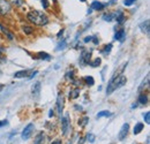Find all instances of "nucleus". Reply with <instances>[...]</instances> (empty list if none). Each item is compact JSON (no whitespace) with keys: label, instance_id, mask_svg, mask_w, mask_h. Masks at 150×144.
I'll use <instances>...</instances> for the list:
<instances>
[{"label":"nucleus","instance_id":"1","mask_svg":"<svg viewBox=\"0 0 150 144\" xmlns=\"http://www.w3.org/2000/svg\"><path fill=\"white\" fill-rule=\"evenodd\" d=\"M27 18L31 23H34L36 25H40V27L46 25L49 23L47 16L43 12H39V11H31V12H29L28 15H27Z\"/></svg>","mask_w":150,"mask_h":144},{"label":"nucleus","instance_id":"2","mask_svg":"<svg viewBox=\"0 0 150 144\" xmlns=\"http://www.w3.org/2000/svg\"><path fill=\"white\" fill-rule=\"evenodd\" d=\"M126 82H127V78H126V76H124V75L113 76L112 80L110 81V83H109V85H108L106 93H108V95H111L114 90H117V89L124 87V85L126 84Z\"/></svg>","mask_w":150,"mask_h":144},{"label":"nucleus","instance_id":"3","mask_svg":"<svg viewBox=\"0 0 150 144\" xmlns=\"http://www.w3.org/2000/svg\"><path fill=\"white\" fill-rule=\"evenodd\" d=\"M37 74V71H29V69H25V71H21V72H16L14 74V77L15 78H22V77H34L35 75Z\"/></svg>","mask_w":150,"mask_h":144},{"label":"nucleus","instance_id":"4","mask_svg":"<svg viewBox=\"0 0 150 144\" xmlns=\"http://www.w3.org/2000/svg\"><path fill=\"white\" fill-rule=\"evenodd\" d=\"M11 12V5L7 0H0V14L6 15Z\"/></svg>","mask_w":150,"mask_h":144},{"label":"nucleus","instance_id":"5","mask_svg":"<svg viewBox=\"0 0 150 144\" xmlns=\"http://www.w3.org/2000/svg\"><path fill=\"white\" fill-rule=\"evenodd\" d=\"M33 131H34V125H33V124H29L28 126L23 129V131H22V134H21L22 140H28V138H30Z\"/></svg>","mask_w":150,"mask_h":144},{"label":"nucleus","instance_id":"6","mask_svg":"<svg viewBox=\"0 0 150 144\" xmlns=\"http://www.w3.org/2000/svg\"><path fill=\"white\" fill-rule=\"evenodd\" d=\"M128 130H129V125H128V124H125L124 126L121 127L120 131H119V135H118L119 141H124V140L126 138V136H127V134H128Z\"/></svg>","mask_w":150,"mask_h":144},{"label":"nucleus","instance_id":"7","mask_svg":"<svg viewBox=\"0 0 150 144\" xmlns=\"http://www.w3.org/2000/svg\"><path fill=\"white\" fill-rule=\"evenodd\" d=\"M69 126V120H68V116H64L61 119V129H62V135H66L67 134V129Z\"/></svg>","mask_w":150,"mask_h":144},{"label":"nucleus","instance_id":"8","mask_svg":"<svg viewBox=\"0 0 150 144\" xmlns=\"http://www.w3.org/2000/svg\"><path fill=\"white\" fill-rule=\"evenodd\" d=\"M90 58H91V52L89 51H83L81 54V62L84 64V65H88L89 61H90Z\"/></svg>","mask_w":150,"mask_h":144},{"label":"nucleus","instance_id":"9","mask_svg":"<svg viewBox=\"0 0 150 144\" xmlns=\"http://www.w3.org/2000/svg\"><path fill=\"white\" fill-rule=\"evenodd\" d=\"M140 28H141V31L142 32H144L146 35H149V20H146L144 22H142L141 24H140Z\"/></svg>","mask_w":150,"mask_h":144},{"label":"nucleus","instance_id":"10","mask_svg":"<svg viewBox=\"0 0 150 144\" xmlns=\"http://www.w3.org/2000/svg\"><path fill=\"white\" fill-rule=\"evenodd\" d=\"M62 107H64V98L61 95L58 96V99H57V108H58V112L61 113L62 112Z\"/></svg>","mask_w":150,"mask_h":144},{"label":"nucleus","instance_id":"11","mask_svg":"<svg viewBox=\"0 0 150 144\" xmlns=\"http://www.w3.org/2000/svg\"><path fill=\"white\" fill-rule=\"evenodd\" d=\"M104 7H105V5L99 1H93V4H91V9H95V11H102Z\"/></svg>","mask_w":150,"mask_h":144},{"label":"nucleus","instance_id":"12","mask_svg":"<svg viewBox=\"0 0 150 144\" xmlns=\"http://www.w3.org/2000/svg\"><path fill=\"white\" fill-rule=\"evenodd\" d=\"M44 141H45V135H44V133H39L37 136H36V138L34 140V144H43Z\"/></svg>","mask_w":150,"mask_h":144},{"label":"nucleus","instance_id":"13","mask_svg":"<svg viewBox=\"0 0 150 144\" xmlns=\"http://www.w3.org/2000/svg\"><path fill=\"white\" fill-rule=\"evenodd\" d=\"M31 92H33L34 96H38V95H39V92H40V82H36V83L33 85Z\"/></svg>","mask_w":150,"mask_h":144},{"label":"nucleus","instance_id":"14","mask_svg":"<svg viewBox=\"0 0 150 144\" xmlns=\"http://www.w3.org/2000/svg\"><path fill=\"white\" fill-rule=\"evenodd\" d=\"M124 37H125V30H124V29L118 30V31L115 32V35H114V38H115L117 40H121Z\"/></svg>","mask_w":150,"mask_h":144},{"label":"nucleus","instance_id":"15","mask_svg":"<svg viewBox=\"0 0 150 144\" xmlns=\"http://www.w3.org/2000/svg\"><path fill=\"white\" fill-rule=\"evenodd\" d=\"M139 102H140V104L146 105V104L148 103V97H147L144 93H141V95L139 96Z\"/></svg>","mask_w":150,"mask_h":144},{"label":"nucleus","instance_id":"16","mask_svg":"<svg viewBox=\"0 0 150 144\" xmlns=\"http://www.w3.org/2000/svg\"><path fill=\"white\" fill-rule=\"evenodd\" d=\"M143 124H141V122H139V124H136V126L134 127V134L135 135H137V134H140L141 131H142V129H143Z\"/></svg>","mask_w":150,"mask_h":144},{"label":"nucleus","instance_id":"17","mask_svg":"<svg viewBox=\"0 0 150 144\" xmlns=\"http://www.w3.org/2000/svg\"><path fill=\"white\" fill-rule=\"evenodd\" d=\"M83 80H84V82H86L88 85H93V84L95 83V80L93 76H86Z\"/></svg>","mask_w":150,"mask_h":144},{"label":"nucleus","instance_id":"18","mask_svg":"<svg viewBox=\"0 0 150 144\" xmlns=\"http://www.w3.org/2000/svg\"><path fill=\"white\" fill-rule=\"evenodd\" d=\"M124 14L121 13V12H118L117 14H115V20H117V22L118 23H122L124 22Z\"/></svg>","mask_w":150,"mask_h":144},{"label":"nucleus","instance_id":"19","mask_svg":"<svg viewBox=\"0 0 150 144\" xmlns=\"http://www.w3.org/2000/svg\"><path fill=\"white\" fill-rule=\"evenodd\" d=\"M111 115V112H109V111H100L98 114H97V118L99 119V118H103V116H110Z\"/></svg>","mask_w":150,"mask_h":144},{"label":"nucleus","instance_id":"20","mask_svg":"<svg viewBox=\"0 0 150 144\" xmlns=\"http://www.w3.org/2000/svg\"><path fill=\"white\" fill-rule=\"evenodd\" d=\"M144 87H149V75H147L146 80H143V82H142V84H141V87H140V91L142 90Z\"/></svg>","mask_w":150,"mask_h":144},{"label":"nucleus","instance_id":"21","mask_svg":"<svg viewBox=\"0 0 150 144\" xmlns=\"http://www.w3.org/2000/svg\"><path fill=\"white\" fill-rule=\"evenodd\" d=\"M79 95H80V91H79V89H75V90L72 91V93H69V98L75 99V98H77V97H79Z\"/></svg>","mask_w":150,"mask_h":144},{"label":"nucleus","instance_id":"22","mask_svg":"<svg viewBox=\"0 0 150 144\" xmlns=\"http://www.w3.org/2000/svg\"><path fill=\"white\" fill-rule=\"evenodd\" d=\"M66 45H67V43H66V40L64 39L59 45H58V47H57V51H60V50H64L65 47H66Z\"/></svg>","mask_w":150,"mask_h":144},{"label":"nucleus","instance_id":"23","mask_svg":"<svg viewBox=\"0 0 150 144\" xmlns=\"http://www.w3.org/2000/svg\"><path fill=\"white\" fill-rule=\"evenodd\" d=\"M114 18V15L113 14H111V13H109V14H105L104 16H103V18L105 20V21H108V22H110V21H112V18Z\"/></svg>","mask_w":150,"mask_h":144},{"label":"nucleus","instance_id":"24","mask_svg":"<svg viewBox=\"0 0 150 144\" xmlns=\"http://www.w3.org/2000/svg\"><path fill=\"white\" fill-rule=\"evenodd\" d=\"M112 50V45L111 44H109V45H105V49L103 50V53L104 54H108L110 53V51Z\"/></svg>","mask_w":150,"mask_h":144},{"label":"nucleus","instance_id":"25","mask_svg":"<svg viewBox=\"0 0 150 144\" xmlns=\"http://www.w3.org/2000/svg\"><path fill=\"white\" fill-rule=\"evenodd\" d=\"M38 58H39V59L49 60V59H50V55H49L47 53H42V52H40V53H38Z\"/></svg>","mask_w":150,"mask_h":144},{"label":"nucleus","instance_id":"26","mask_svg":"<svg viewBox=\"0 0 150 144\" xmlns=\"http://www.w3.org/2000/svg\"><path fill=\"white\" fill-rule=\"evenodd\" d=\"M23 31H24L25 34L30 35V34L33 32V28H30V27H28V25H24V27H23Z\"/></svg>","mask_w":150,"mask_h":144},{"label":"nucleus","instance_id":"27","mask_svg":"<svg viewBox=\"0 0 150 144\" xmlns=\"http://www.w3.org/2000/svg\"><path fill=\"white\" fill-rule=\"evenodd\" d=\"M0 28H1V30L4 31V34H6V35L8 36V38H9V39H13V35H12L11 32H8V31H7V30H6V29H5L2 25H0Z\"/></svg>","mask_w":150,"mask_h":144},{"label":"nucleus","instance_id":"28","mask_svg":"<svg viewBox=\"0 0 150 144\" xmlns=\"http://www.w3.org/2000/svg\"><path fill=\"white\" fill-rule=\"evenodd\" d=\"M99 65H100V59H99V58L95 59L94 61L91 62V66H93V67H97V66H99Z\"/></svg>","mask_w":150,"mask_h":144},{"label":"nucleus","instance_id":"29","mask_svg":"<svg viewBox=\"0 0 150 144\" xmlns=\"http://www.w3.org/2000/svg\"><path fill=\"white\" fill-rule=\"evenodd\" d=\"M143 116H144L146 122H147V124H150V113L149 112H146V113L143 114Z\"/></svg>","mask_w":150,"mask_h":144},{"label":"nucleus","instance_id":"30","mask_svg":"<svg viewBox=\"0 0 150 144\" xmlns=\"http://www.w3.org/2000/svg\"><path fill=\"white\" fill-rule=\"evenodd\" d=\"M134 2H135V0H125L124 1V5L125 6H132Z\"/></svg>","mask_w":150,"mask_h":144},{"label":"nucleus","instance_id":"31","mask_svg":"<svg viewBox=\"0 0 150 144\" xmlns=\"http://www.w3.org/2000/svg\"><path fill=\"white\" fill-rule=\"evenodd\" d=\"M82 120H83V121H79V125H81L82 127H84L86 126V124L88 122V118H83Z\"/></svg>","mask_w":150,"mask_h":144},{"label":"nucleus","instance_id":"32","mask_svg":"<svg viewBox=\"0 0 150 144\" xmlns=\"http://www.w3.org/2000/svg\"><path fill=\"white\" fill-rule=\"evenodd\" d=\"M87 137H88V141H89V142H91V143H94V142H95V135H93V134H89Z\"/></svg>","mask_w":150,"mask_h":144},{"label":"nucleus","instance_id":"33","mask_svg":"<svg viewBox=\"0 0 150 144\" xmlns=\"http://www.w3.org/2000/svg\"><path fill=\"white\" fill-rule=\"evenodd\" d=\"M12 2L15 5V6H20L23 4V0H12Z\"/></svg>","mask_w":150,"mask_h":144},{"label":"nucleus","instance_id":"34","mask_svg":"<svg viewBox=\"0 0 150 144\" xmlns=\"http://www.w3.org/2000/svg\"><path fill=\"white\" fill-rule=\"evenodd\" d=\"M42 5H43L44 8H47V7H49V2H47L46 0H42Z\"/></svg>","mask_w":150,"mask_h":144},{"label":"nucleus","instance_id":"35","mask_svg":"<svg viewBox=\"0 0 150 144\" xmlns=\"http://www.w3.org/2000/svg\"><path fill=\"white\" fill-rule=\"evenodd\" d=\"M90 40H93V37L89 36L87 37V38H84V43H88V42H90Z\"/></svg>","mask_w":150,"mask_h":144},{"label":"nucleus","instance_id":"36","mask_svg":"<svg viewBox=\"0 0 150 144\" xmlns=\"http://www.w3.org/2000/svg\"><path fill=\"white\" fill-rule=\"evenodd\" d=\"M52 144H61V141L60 140H57L54 142H52Z\"/></svg>","mask_w":150,"mask_h":144},{"label":"nucleus","instance_id":"37","mask_svg":"<svg viewBox=\"0 0 150 144\" xmlns=\"http://www.w3.org/2000/svg\"><path fill=\"white\" fill-rule=\"evenodd\" d=\"M62 32H64V30H61V31H59V34H58V37H60L62 35Z\"/></svg>","mask_w":150,"mask_h":144},{"label":"nucleus","instance_id":"38","mask_svg":"<svg viewBox=\"0 0 150 144\" xmlns=\"http://www.w3.org/2000/svg\"><path fill=\"white\" fill-rule=\"evenodd\" d=\"M49 115H50V116H52V115H53V111H52V109L50 111V113H49Z\"/></svg>","mask_w":150,"mask_h":144},{"label":"nucleus","instance_id":"39","mask_svg":"<svg viewBox=\"0 0 150 144\" xmlns=\"http://www.w3.org/2000/svg\"><path fill=\"white\" fill-rule=\"evenodd\" d=\"M5 124H6V121H4V122H1V121H0V127H1V126H4Z\"/></svg>","mask_w":150,"mask_h":144},{"label":"nucleus","instance_id":"40","mask_svg":"<svg viewBox=\"0 0 150 144\" xmlns=\"http://www.w3.org/2000/svg\"><path fill=\"white\" fill-rule=\"evenodd\" d=\"M75 108H76V109H82V107H81V106H75Z\"/></svg>","mask_w":150,"mask_h":144},{"label":"nucleus","instance_id":"41","mask_svg":"<svg viewBox=\"0 0 150 144\" xmlns=\"http://www.w3.org/2000/svg\"><path fill=\"white\" fill-rule=\"evenodd\" d=\"M80 1H82V2H84V1H86V0H80Z\"/></svg>","mask_w":150,"mask_h":144},{"label":"nucleus","instance_id":"42","mask_svg":"<svg viewBox=\"0 0 150 144\" xmlns=\"http://www.w3.org/2000/svg\"><path fill=\"white\" fill-rule=\"evenodd\" d=\"M53 1H56V0H53Z\"/></svg>","mask_w":150,"mask_h":144}]
</instances>
